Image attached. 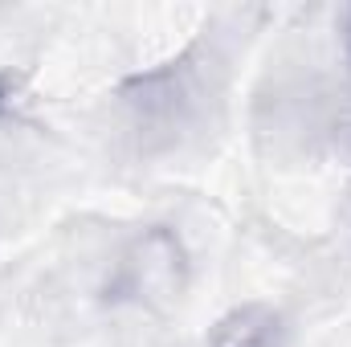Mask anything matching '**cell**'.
I'll use <instances>...</instances> for the list:
<instances>
[{"label":"cell","mask_w":351,"mask_h":347,"mask_svg":"<svg viewBox=\"0 0 351 347\" xmlns=\"http://www.w3.org/2000/svg\"><path fill=\"white\" fill-rule=\"evenodd\" d=\"M184 278H188V261L168 229H152L147 237H139L135 250L123 261V290L135 294L139 302L180 298Z\"/></svg>","instance_id":"6da1fadb"},{"label":"cell","mask_w":351,"mask_h":347,"mask_svg":"<svg viewBox=\"0 0 351 347\" xmlns=\"http://www.w3.org/2000/svg\"><path fill=\"white\" fill-rule=\"evenodd\" d=\"M208 347H282V319L262 302L237 307L213 327Z\"/></svg>","instance_id":"7a4b0ae2"}]
</instances>
